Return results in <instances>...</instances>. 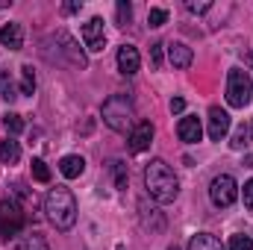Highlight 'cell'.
<instances>
[{
  "instance_id": "cell-28",
  "label": "cell",
  "mask_w": 253,
  "mask_h": 250,
  "mask_svg": "<svg viewBox=\"0 0 253 250\" xmlns=\"http://www.w3.org/2000/svg\"><path fill=\"white\" fill-rule=\"evenodd\" d=\"M245 206H248V212H253V180L245 183Z\"/></svg>"
},
{
  "instance_id": "cell-4",
  "label": "cell",
  "mask_w": 253,
  "mask_h": 250,
  "mask_svg": "<svg viewBox=\"0 0 253 250\" xmlns=\"http://www.w3.org/2000/svg\"><path fill=\"white\" fill-rule=\"evenodd\" d=\"M253 97V80L245 68H230L227 74V103L236 109H245Z\"/></svg>"
},
{
  "instance_id": "cell-14",
  "label": "cell",
  "mask_w": 253,
  "mask_h": 250,
  "mask_svg": "<svg viewBox=\"0 0 253 250\" xmlns=\"http://www.w3.org/2000/svg\"><path fill=\"white\" fill-rule=\"evenodd\" d=\"M59 171H62L65 180H77L85 171V159L77 156V153H68V156H62V162H59Z\"/></svg>"
},
{
  "instance_id": "cell-22",
  "label": "cell",
  "mask_w": 253,
  "mask_h": 250,
  "mask_svg": "<svg viewBox=\"0 0 253 250\" xmlns=\"http://www.w3.org/2000/svg\"><path fill=\"white\" fill-rule=\"evenodd\" d=\"M227 250H253V239H251V236H245V233H239V236H233V239H230Z\"/></svg>"
},
{
  "instance_id": "cell-11",
  "label": "cell",
  "mask_w": 253,
  "mask_h": 250,
  "mask_svg": "<svg viewBox=\"0 0 253 250\" xmlns=\"http://www.w3.org/2000/svg\"><path fill=\"white\" fill-rule=\"evenodd\" d=\"M138 65H141L138 50H135L132 44H121V47H118V71H121L124 77H132V74H138Z\"/></svg>"
},
{
  "instance_id": "cell-15",
  "label": "cell",
  "mask_w": 253,
  "mask_h": 250,
  "mask_svg": "<svg viewBox=\"0 0 253 250\" xmlns=\"http://www.w3.org/2000/svg\"><path fill=\"white\" fill-rule=\"evenodd\" d=\"M189 250H227V248L221 245V239H215L209 233H197V236H191Z\"/></svg>"
},
{
  "instance_id": "cell-2",
  "label": "cell",
  "mask_w": 253,
  "mask_h": 250,
  "mask_svg": "<svg viewBox=\"0 0 253 250\" xmlns=\"http://www.w3.org/2000/svg\"><path fill=\"white\" fill-rule=\"evenodd\" d=\"M44 212H47V221L56 227V230H71L77 224V200L74 194L65 186H56L47 191L44 197Z\"/></svg>"
},
{
  "instance_id": "cell-19",
  "label": "cell",
  "mask_w": 253,
  "mask_h": 250,
  "mask_svg": "<svg viewBox=\"0 0 253 250\" xmlns=\"http://www.w3.org/2000/svg\"><path fill=\"white\" fill-rule=\"evenodd\" d=\"M18 250H50V248H47V242L42 236H24L18 242Z\"/></svg>"
},
{
  "instance_id": "cell-9",
  "label": "cell",
  "mask_w": 253,
  "mask_h": 250,
  "mask_svg": "<svg viewBox=\"0 0 253 250\" xmlns=\"http://www.w3.org/2000/svg\"><path fill=\"white\" fill-rule=\"evenodd\" d=\"M177 135H180V141H186V144H197L200 135H203L200 118H197V115H183L180 124H177Z\"/></svg>"
},
{
  "instance_id": "cell-29",
  "label": "cell",
  "mask_w": 253,
  "mask_h": 250,
  "mask_svg": "<svg viewBox=\"0 0 253 250\" xmlns=\"http://www.w3.org/2000/svg\"><path fill=\"white\" fill-rule=\"evenodd\" d=\"M183 109H186V100L183 97H174L171 100V112H183Z\"/></svg>"
},
{
  "instance_id": "cell-8",
  "label": "cell",
  "mask_w": 253,
  "mask_h": 250,
  "mask_svg": "<svg viewBox=\"0 0 253 250\" xmlns=\"http://www.w3.org/2000/svg\"><path fill=\"white\" fill-rule=\"evenodd\" d=\"M150 141H153V124L150 121H138L132 126V132H129L126 147H129V153H144L150 147Z\"/></svg>"
},
{
  "instance_id": "cell-5",
  "label": "cell",
  "mask_w": 253,
  "mask_h": 250,
  "mask_svg": "<svg viewBox=\"0 0 253 250\" xmlns=\"http://www.w3.org/2000/svg\"><path fill=\"white\" fill-rule=\"evenodd\" d=\"M209 197H212V203H215L218 209L233 206L236 197H239V186H236V180H233L230 174H218V177L212 180V186H209Z\"/></svg>"
},
{
  "instance_id": "cell-3",
  "label": "cell",
  "mask_w": 253,
  "mask_h": 250,
  "mask_svg": "<svg viewBox=\"0 0 253 250\" xmlns=\"http://www.w3.org/2000/svg\"><path fill=\"white\" fill-rule=\"evenodd\" d=\"M103 124L109 126V129H115V132H132V126L138 124L135 121V106H132V100L126 97V94H112V97H106L103 100Z\"/></svg>"
},
{
  "instance_id": "cell-23",
  "label": "cell",
  "mask_w": 253,
  "mask_h": 250,
  "mask_svg": "<svg viewBox=\"0 0 253 250\" xmlns=\"http://www.w3.org/2000/svg\"><path fill=\"white\" fill-rule=\"evenodd\" d=\"M165 21H168V12H165V9H150V12H147V24H150V27H162Z\"/></svg>"
},
{
  "instance_id": "cell-13",
  "label": "cell",
  "mask_w": 253,
  "mask_h": 250,
  "mask_svg": "<svg viewBox=\"0 0 253 250\" xmlns=\"http://www.w3.org/2000/svg\"><path fill=\"white\" fill-rule=\"evenodd\" d=\"M0 44L9 47V50H21V47H24V30H21V24H6V27H0Z\"/></svg>"
},
{
  "instance_id": "cell-26",
  "label": "cell",
  "mask_w": 253,
  "mask_h": 250,
  "mask_svg": "<svg viewBox=\"0 0 253 250\" xmlns=\"http://www.w3.org/2000/svg\"><path fill=\"white\" fill-rule=\"evenodd\" d=\"M162 42H156V44H150V65L153 68H162Z\"/></svg>"
},
{
  "instance_id": "cell-31",
  "label": "cell",
  "mask_w": 253,
  "mask_h": 250,
  "mask_svg": "<svg viewBox=\"0 0 253 250\" xmlns=\"http://www.w3.org/2000/svg\"><path fill=\"white\" fill-rule=\"evenodd\" d=\"M248 62H251V65H253V53H251V56H248Z\"/></svg>"
},
{
  "instance_id": "cell-6",
  "label": "cell",
  "mask_w": 253,
  "mask_h": 250,
  "mask_svg": "<svg viewBox=\"0 0 253 250\" xmlns=\"http://www.w3.org/2000/svg\"><path fill=\"white\" fill-rule=\"evenodd\" d=\"M24 227V215L15 203L9 200H0V239H9V236H18Z\"/></svg>"
},
{
  "instance_id": "cell-32",
  "label": "cell",
  "mask_w": 253,
  "mask_h": 250,
  "mask_svg": "<svg viewBox=\"0 0 253 250\" xmlns=\"http://www.w3.org/2000/svg\"><path fill=\"white\" fill-rule=\"evenodd\" d=\"M171 250H177V248H171Z\"/></svg>"
},
{
  "instance_id": "cell-16",
  "label": "cell",
  "mask_w": 253,
  "mask_h": 250,
  "mask_svg": "<svg viewBox=\"0 0 253 250\" xmlns=\"http://www.w3.org/2000/svg\"><path fill=\"white\" fill-rule=\"evenodd\" d=\"M18 159H21V144L12 141V138L0 141V162H3V165H15Z\"/></svg>"
},
{
  "instance_id": "cell-21",
  "label": "cell",
  "mask_w": 253,
  "mask_h": 250,
  "mask_svg": "<svg viewBox=\"0 0 253 250\" xmlns=\"http://www.w3.org/2000/svg\"><path fill=\"white\" fill-rule=\"evenodd\" d=\"M33 177L39 183H50V168H47L44 159H33Z\"/></svg>"
},
{
  "instance_id": "cell-17",
  "label": "cell",
  "mask_w": 253,
  "mask_h": 250,
  "mask_svg": "<svg viewBox=\"0 0 253 250\" xmlns=\"http://www.w3.org/2000/svg\"><path fill=\"white\" fill-rule=\"evenodd\" d=\"M18 94H21V91L15 88V83H12V77H9V71H6V68H0V97L12 103V100H15Z\"/></svg>"
},
{
  "instance_id": "cell-27",
  "label": "cell",
  "mask_w": 253,
  "mask_h": 250,
  "mask_svg": "<svg viewBox=\"0 0 253 250\" xmlns=\"http://www.w3.org/2000/svg\"><path fill=\"white\" fill-rule=\"evenodd\" d=\"M248 135H251V132H248V129L242 126V129H236V135H233V141H230V144H233L236 150H242V147L248 144Z\"/></svg>"
},
{
  "instance_id": "cell-18",
  "label": "cell",
  "mask_w": 253,
  "mask_h": 250,
  "mask_svg": "<svg viewBox=\"0 0 253 250\" xmlns=\"http://www.w3.org/2000/svg\"><path fill=\"white\" fill-rule=\"evenodd\" d=\"M21 94H36V74L30 65L21 68Z\"/></svg>"
},
{
  "instance_id": "cell-30",
  "label": "cell",
  "mask_w": 253,
  "mask_h": 250,
  "mask_svg": "<svg viewBox=\"0 0 253 250\" xmlns=\"http://www.w3.org/2000/svg\"><path fill=\"white\" fill-rule=\"evenodd\" d=\"M62 9L68 12V15H74V12H80V9H83V3H65Z\"/></svg>"
},
{
  "instance_id": "cell-10",
  "label": "cell",
  "mask_w": 253,
  "mask_h": 250,
  "mask_svg": "<svg viewBox=\"0 0 253 250\" xmlns=\"http://www.w3.org/2000/svg\"><path fill=\"white\" fill-rule=\"evenodd\" d=\"M227 132H230V115L221 106H212L209 109V138L212 141H221Z\"/></svg>"
},
{
  "instance_id": "cell-7",
  "label": "cell",
  "mask_w": 253,
  "mask_h": 250,
  "mask_svg": "<svg viewBox=\"0 0 253 250\" xmlns=\"http://www.w3.org/2000/svg\"><path fill=\"white\" fill-rule=\"evenodd\" d=\"M83 42L91 53H100L106 47V33H103V18H88L83 24Z\"/></svg>"
},
{
  "instance_id": "cell-12",
  "label": "cell",
  "mask_w": 253,
  "mask_h": 250,
  "mask_svg": "<svg viewBox=\"0 0 253 250\" xmlns=\"http://www.w3.org/2000/svg\"><path fill=\"white\" fill-rule=\"evenodd\" d=\"M168 59H171L174 68L186 71V68L191 65V59H194V53H191L189 44H183V42H171V44H168Z\"/></svg>"
},
{
  "instance_id": "cell-20",
  "label": "cell",
  "mask_w": 253,
  "mask_h": 250,
  "mask_svg": "<svg viewBox=\"0 0 253 250\" xmlns=\"http://www.w3.org/2000/svg\"><path fill=\"white\" fill-rule=\"evenodd\" d=\"M3 126H6L12 135H18V132H24V118L15 115V112H6V115H3Z\"/></svg>"
},
{
  "instance_id": "cell-1",
  "label": "cell",
  "mask_w": 253,
  "mask_h": 250,
  "mask_svg": "<svg viewBox=\"0 0 253 250\" xmlns=\"http://www.w3.org/2000/svg\"><path fill=\"white\" fill-rule=\"evenodd\" d=\"M144 186H147V194L156 203H174L177 194H180V180H177V174L171 171V165L165 159H153L144 168Z\"/></svg>"
},
{
  "instance_id": "cell-25",
  "label": "cell",
  "mask_w": 253,
  "mask_h": 250,
  "mask_svg": "<svg viewBox=\"0 0 253 250\" xmlns=\"http://www.w3.org/2000/svg\"><path fill=\"white\" fill-rule=\"evenodd\" d=\"M186 9H189L191 15H203V12H209V9H212V3H209V0H203V3H194V0H186Z\"/></svg>"
},
{
  "instance_id": "cell-24",
  "label": "cell",
  "mask_w": 253,
  "mask_h": 250,
  "mask_svg": "<svg viewBox=\"0 0 253 250\" xmlns=\"http://www.w3.org/2000/svg\"><path fill=\"white\" fill-rule=\"evenodd\" d=\"M129 18H132V6H129L126 0H121V3H118V24L126 27V24H129Z\"/></svg>"
}]
</instances>
